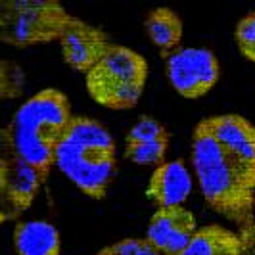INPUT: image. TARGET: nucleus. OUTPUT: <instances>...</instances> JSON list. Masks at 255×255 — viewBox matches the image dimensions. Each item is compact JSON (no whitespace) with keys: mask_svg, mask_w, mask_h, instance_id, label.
Returning <instances> with one entry per match:
<instances>
[{"mask_svg":"<svg viewBox=\"0 0 255 255\" xmlns=\"http://www.w3.org/2000/svg\"><path fill=\"white\" fill-rule=\"evenodd\" d=\"M60 50L64 62L73 71L87 75L112 46L108 35L100 27L73 15L60 38Z\"/></svg>","mask_w":255,"mask_h":255,"instance_id":"nucleus-8","label":"nucleus"},{"mask_svg":"<svg viewBox=\"0 0 255 255\" xmlns=\"http://www.w3.org/2000/svg\"><path fill=\"white\" fill-rule=\"evenodd\" d=\"M234 40H236L238 52L248 62L255 64V10L246 13L242 19L236 23Z\"/></svg>","mask_w":255,"mask_h":255,"instance_id":"nucleus-15","label":"nucleus"},{"mask_svg":"<svg viewBox=\"0 0 255 255\" xmlns=\"http://www.w3.org/2000/svg\"><path fill=\"white\" fill-rule=\"evenodd\" d=\"M0 150V221L10 223L19 219L37 200L48 177L27 163L13 150L8 132L2 128Z\"/></svg>","mask_w":255,"mask_h":255,"instance_id":"nucleus-6","label":"nucleus"},{"mask_svg":"<svg viewBox=\"0 0 255 255\" xmlns=\"http://www.w3.org/2000/svg\"><path fill=\"white\" fill-rule=\"evenodd\" d=\"M144 31L153 46L163 58H169L180 48L184 35V21L179 13L167 6H159L148 12L144 19Z\"/></svg>","mask_w":255,"mask_h":255,"instance_id":"nucleus-13","label":"nucleus"},{"mask_svg":"<svg viewBox=\"0 0 255 255\" xmlns=\"http://www.w3.org/2000/svg\"><path fill=\"white\" fill-rule=\"evenodd\" d=\"M73 117L71 104L62 90L42 89L17 108L4 130L13 150L48 177Z\"/></svg>","mask_w":255,"mask_h":255,"instance_id":"nucleus-2","label":"nucleus"},{"mask_svg":"<svg viewBox=\"0 0 255 255\" xmlns=\"http://www.w3.org/2000/svg\"><path fill=\"white\" fill-rule=\"evenodd\" d=\"M254 209H255V202H254Z\"/></svg>","mask_w":255,"mask_h":255,"instance_id":"nucleus-18","label":"nucleus"},{"mask_svg":"<svg viewBox=\"0 0 255 255\" xmlns=\"http://www.w3.org/2000/svg\"><path fill=\"white\" fill-rule=\"evenodd\" d=\"M13 250L17 255H60L62 238L58 229L46 221L17 223L12 234Z\"/></svg>","mask_w":255,"mask_h":255,"instance_id":"nucleus-12","label":"nucleus"},{"mask_svg":"<svg viewBox=\"0 0 255 255\" xmlns=\"http://www.w3.org/2000/svg\"><path fill=\"white\" fill-rule=\"evenodd\" d=\"M148 81V62L136 50L112 44L85 75L89 96L108 110H130L140 102Z\"/></svg>","mask_w":255,"mask_h":255,"instance_id":"nucleus-4","label":"nucleus"},{"mask_svg":"<svg viewBox=\"0 0 255 255\" xmlns=\"http://www.w3.org/2000/svg\"><path fill=\"white\" fill-rule=\"evenodd\" d=\"M192 167L207 205L255 248V125L238 114L209 115L192 132Z\"/></svg>","mask_w":255,"mask_h":255,"instance_id":"nucleus-1","label":"nucleus"},{"mask_svg":"<svg viewBox=\"0 0 255 255\" xmlns=\"http://www.w3.org/2000/svg\"><path fill=\"white\" fill-rule=\"evenodd\" d=\"M71 17L56 0H2L0 40L15 48L60 42Z\"/></svg>","mask_w":255,"mask_h":255,"instance_id":"nucleus-5","label":"nucleus"},{"mask_svg":"<svg viewBox=\"0 0 255 255\" xmlns=\"http://www.w3.org/2000/svg\"><path fill=\"white\" fill-rule=\"evenodd\" d=\"M194 186L190 169L182 159H169L157 165L150 175L146 198L157 207L184 205Z\"/></svg>","mask_w":255,"mask_h":255,"instance_id":"nucleus-11","label":"nucleus"},{"mask_svg":"<svg viewBox=\"0 0 255 255\" xmlns=\"http://www.w3.org/2000/svg\"><path fill=\"white\" fill-rule=\"evenodd\" d=\"M165 73L179 96L186 100H198L215 89L221 77V65L215 52L186 46L167 58Z\"/></svg>","mask_w":255,"mask_h":255,"instance_id":"nucleus-7","label":"nucleus"},{"mask_svg":"<svg viewBox=\"0 0 255 255\" xmlns=\"http://www.w3.org/2000/svg\"><path fill=\"white\" fill-rule=\"evenodd\" d=\"M246 244L236 230L223 225L200 227L192 242L179 255H244Z\"/></svg>","mask_w":255,"mask_h":255,"instance_id":"nucleus-14","label":"nucleus"},{"mask_svg":"<svg viewBox=\"0 0 255 255\" xmlns=\"http://www.w3.org/2000/svg\"><path fill=\"white\" fill-rule=\"evenodd\" d=\"M96 255H161L146 238H125L102 248Z\"/></svg>","mask_w":255,"mask_h":255,"instance_id":"nucleus-17","label":"nucleus"},{"mask_svg":"<svg viewBox=\"0 0 255 255\" xmlns=\"http://www.w3.org/2000/svg\"><path fill=\"white\" fill-rule=\"evenodd\" d=\"M198 230V219L184 205L157 207L148 221L146 240L161 255H179Z\"/></svg>","mask_w":255,"mask_h":255,"instance_id":"nucleus-9","label":"nucleus"},{"mask_svg":"<svg viewBox=\"0 0 255 255\" xmlns=\"http://www.w3.org/2000/svg\"><path fill=\"white\" fill-rule=\"evenodd\" d=\"M56 167L85 196L104 200L117 173V148L100 121L75 115L56 155Z\"/></svg>","mask_w":255,"mask_h":255,"instance_id":"nucleus-3","label":"nucleus"},{"mask_svg":"<svg viewBox=\"0 0 255 255\" xmlns=\"http://www.w3.org/2000/svg\"><path fill=\"white\" fill-rule=\"evenodd\" d=\"M171 144L169 128L152 115H140L125 134L123 155L130 163L142 167H155L165 163Z\"/></svg>","mask_w":255,"mask_h":255,"instance_id":"nucleus-10","label":"nucleus"},{"mask_svg":"<svg viewBox=\"0 0 255 255\" xmlns=\"http://www.w3.org/2000/svg\"><path fill=\"white\" fill-rule=\"evenodd\" d=\"M25 85V77L19 65L12 64L10 60H4L0 65V94L4 100H12L21 96Z\"/></svg>","mask_w":255,"mask_h":255,"instance_id":"nucleus-16","label":"nucleus"}]
</instances>
